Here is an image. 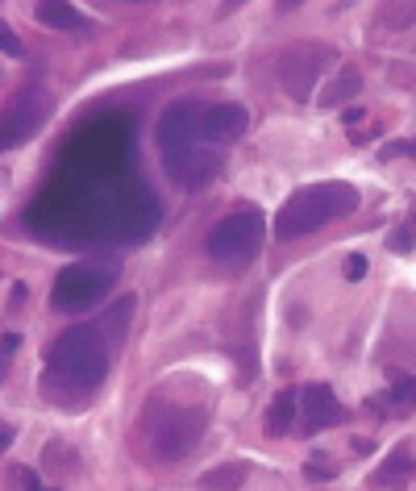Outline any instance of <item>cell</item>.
Returning a JSON list of instances; mask_svg holds the SVG:
<instances>
[{
  "mask_svg": "<svg viewBox=\"0 0 416 491\" xmlns=\"http://www.w3.org/2000/svg\"><path fill=\"white\" fill-rule=\"evenodd\" d=\"M113 346L100 333V325H76L67 329L63 338L50 346L46 354V375L42 392L59 405H84L88 396H96V387L109 375Z\"/></svg>",
  "mask_w": 416,
  "mask_h": 491,
  "instance_id": "obj_1",
  "label": "cell"
},
{
  "mask_svg": "<svg viewBox=\"0 0 416 491\" xmlns=\"http://www.w3.org/2000/svg\"><path fill=\"white\" fill-rule=\"evenodd\" d=\"M358 187L346 179H329V184H308L284 200V208L275 213V238H304L317 233L333 221L358 213Z\"/></svg>",
  "mask_w": 416,
  "mask_h": 491,
  "instance_id": "obj_2",
  "label": "cell"
},
{
  "mask_svg": "<svg viewBox=\"0 0 416 491\" xmlns=\"http://www.w3.org/2000/svg\"><path fill=\"white\" fill-rule=\"evenodd\" d=\"M204 425H208V408H200V405H192V408L171 405L167 413H158V405H150V413H146V441H150L154 459L176 462L184 454H192V446L200 441Z\"/></svg>",
  "mask_w": 416,
  "mask_h": 491,
  "instance_id": "obj_3",
  "label": "cell"
},
{
  "mask_svg": "<svg viewBox=\"0 0 416 491\" xmlns=\"http://www.w3.org/2000/svg\"><path fill=\"white\" fill-rule=\"evenodd\" d=\"M338 63V50L325 42H296L275 59V79L292 100H308L317 92L321 76Z\"/></svg>",
  "mask_w": 416,
  "mask_h": 491,
  "instance_id": "obj_4",
  "label": "cell"
},
{
  "mask_svg": "<svg viewBox=\"0 0 416 491\" xmlns=\"http://www.w3.org/2000/svg\"><path fill=\"white\" fill-rule=\"evenodd\" d=\"M267 233V221L254 205H241L238 213H230L225 221H217L208 230V254L217 262H246L258 254Z\"/></svg>",
  "mask_w": 416,
  "mask_h": 491,
  "instance_id": "obj_5",
  "label": "cell"
},
{
  "mask_svg": "<svg viewBox=\"0 0 416 491\" xmlns=\"http://www.w3.org/2000/svg\"><path fill=\"white\" fill-rule=\"evenodd\" d=\"M50 113H55V96H50L42 84H25L22 92L0 109V154L30 142L33 133L50 121Z\"/></svg>",
  "mask_w": 416,
  "mask_h": 491,
  "instance_id": "obj_6",
  "label": "cell"
},
{
  "mask_svg": "<svg viewBox=\"0 0 416 491\" xmlns=\"http://www.w3.org/2000/svg\"><path fill=\"white\" fill-rule=\"evenodd\" d=\"M221 167H225V154H221V146H213V142H192V146H179V150L163 154L167 179H171L176 187H184V192L208 187L221 175Z\"/></svg>",
  "mask_w": 416,
  "mask_h": 491,
  "instance_id": "obj_7",
  "label": "cell"
},
{
  "mask_svg": "<svg viewBox=\"0 0 416 491\" xmlns=\"http://www.w3.org/2000/svg\"><path fill=\"white\" fill-rule=\"evenodd\" d=\"M113 267H92V262H79V267H67L63 275H59L55 284V308H63V313H76V308H88L96 305L100 296L109 292V279Z\"/></svg>",
  "mask_w": 416,
  "mask_h": 491,
  "instance_id": "obj_8",
  "label": "cell"
},
{
  "mask_svg": "<svg viewBox=\"0 0 416 491\" xmlns=\"http://www.w3.org/2000/svg\"><path fill=\"white\" fill-rule=\"evenodd\" d=\"M200 113L204 105L200 100H176V105H167V113L158 117V150H179V146H192V142H204L200 138Z\"/></svg>",
  "mask_w": 416,
  "mask_h": 491,
  "instance_id": "obj_9",
  "label": "cell"
},
{
  "mask_svg": "<svg viewBox=\"0 0 416 491\" xmlns=\"http://www.w3.org/2000/svg\"><path fill=\"white\" fill-rule=\"evenodd\" d=\"M341 421H346V408L338 405L329 383H308L300 392V425H304V433H325Z\"/></svg>",
  "mask_w": 416,
  "mask_h": 491,
  "instance_id": "obj_10",
  "label": "cell"
},
{
  "mask_svg": "<svg viewBox=\"0 0 416 491\" xmlns=\"http://www.w3.org/2000/svg\"><path fill=\"white\" fill-rule=\"evenodd\" d=\"M246 125H250V113H246V105H233V100L204 105V113H200V138L204 142H233L246 133Z\"/></svg>",
  "mask_w": 416,
  "mask_h": 491,
  "instance_id": "obj_11",
  "label": "cell"
},
{
  "mask_svg": "<svg viewBox=\"0 0 416 491\" xmlns=\"http://www.w3.org/2000/svg\"><path fill=\"white\" fill-rule=\"evenodd\" d=\"M33 17L46 25V30H63V33H88L92 30V17L79 5H71V0H38L33 5Z\"/></svg>",
  "mask_w": 416,
  "mask_h": 491,
  "instance_id": "obj_12",
  "label": "cell"
},
{
  "mask_svg": "<svg viewBox=\"0 0 416 491\" xmlns=\"http://www.w3.org/2000/svg\"><path fill=\"white\" fill-rule=\"evenodd\" d=\"M362 92V76H358V67H341L338 76L329 79V87L317 96L321 109H338V105H346V100H354Z\"/></svg>",
  "mask_w": 416,
  "mask_h": 491,
  "instance_id": "obj_13",
  "label": "cell"
},
{
  "mask_svg": "<svg viewBox=\"0 0 416 491\" xmlns=\"http://www.w3.org/2000/svg\"><path fill=\"white\" fill-rule=\"evenodd\" d=\"M296 408H300V392H279L267 405V433L271 437H284L287 429H292V421H296Z\"/></svg>",
  "mask_w": 416,
  "mask_h": 491,
  "instance_id": "obj_14",
  "label": "cell"
},
{
  "mask_svg": "<svg viewBox=\"0 0 416 491\" xmlns=\"http://www.w3.org/2000/svg\"><path fill=\"white\" fill-rule=\"evenodd\" d=\"M408 475H416V450H412V446H400V450H392V454H387V462H384L379 470H375V479H371V483L387 487V483L408 479Z\"/></svg>",
  "mask_w": 416,
  "mask_h": 491,
  "instance_id": "obj_15",
  "label": "cell"
},
{
  "mask_svg": "<svg viewBox=\"0 0 416 491\" xmlns=\"http://www.w3.org/2000/svg\"><path fill=\"white\" fill-rule=\"evenodd\" d=\"M246 483V467L241 462H221L200 475V491H238Z\"/></svg>",
  "mask_w": 416,
  "mask_h": 491,
  "instance_id": "obj_16",
  "label": "cell"
},
{
  "mask_svg": "<svg viewBox=\"0 0 416 491\" xmlns=\"http://www.w3.org/2000/svg\"><path fill=\"white\" fill-rule=\"evenodd\" d=\"M5 483H9V491H59V487H46L42 475H38L33 467H22V462H13Z\"/></svg>",
  "mask_w": 416,
  "mask_h": 491,
  "instance_id": "obj_17",
  "label": "cell"
},
{
  "mask_svg": "<svg viewBox=\"0 0 416 491\" xmlns=\"http://www.w3.org/2000/svg\"><path fill=\"white\" fill-rule=\"evenodd\" d=\"M387 400L400 408H408L416 400V383L408 379V375H392V392H387Z\"/></svg>",
  "mask_w": 416,
  "mask_h": 491,
  "instance_id": "obj_18",
  "label": "cell"
},
{
  "mask_svg": "<svg viewBox=\"0 0 416 491\" xmlns=\"http://www.w3.org/2000/svg\"><path fill=\"white\" fill-rule=\"evenodd\" d=\"M0 55L25 59V46H22V38H17V30H13L9 22H0Z\"/></svg>",
  "mask_w": 416,
  "mask_h": 491,
  "instance_id": "obj_19",
  "label": "cell"
},
{
  "mask_svg": "<svg viewBox=\"0 0 416 491\" xmlns=\"http://www.w3.org/2000/svg\"><path fill=\"white\" fill-rule=\"evenodd\" d=\"M412 246H416V225H412V230L404 225V230H395V233H392V250H395V254L412 250Z\"/></svg>",
  "mask_w": 416,
  "mask_h": 491,
  "instance_id": "obj_20",
  "label": "cell"
},
{
  "mask_svg": "<svg viewBox=\"0 0 416 491\" xmlns=\"http://www.w3.org/2000/svg\"><path fill=\"white\" fill-rule=\"evenodd\" d=\"M416 159V138H404V142H392V146H384V159Z\"/></svg>",
  "mask_w": 416,
  "mask_h": 491,
  "instance_id": "obj_21",
  "label": "cell"
},
{
  "mask_svg": "<svg viewBox=\"0 0 416 491\" xmlns=\"http://www.w3.org/2000/svg\"><path fill=\"white\" fill-rule=\"evenodd\" d=\"M362 275H366V254H350V259H346V279H362Z\"/></svg>",
  "mask_w": 416,
  "mask_h": 491,
  "instance_id": "obj_22",
  "label": "cell"
},
{
  "mask_svg": "<svg viewBox=\"0 0 416 491\" xmlns=\"http://www.w3.org/2000/svg\"><path fill=\"white\" fill-rule=\"evenodd\" d=\"M304 475L308 479H333V467H329V462H304Z\"/></svg>",
  "mask_w": 416,
  "mask_h": 491,
  "instance_id": "obj_23",
  "label": "cell"
},
{
  "mask_svg": "<svg viewBox=\"0 0 416 491\" xmlns=\"http://www.w3.org/2000/svg\"><path fill=\"white\" fill-rule=\"evenodd\" d=\"M17 346H22V338H17V333H5V338H0V354H5V359H13V354H17Z\"/></svg>",
  "mask_w": 416,
  "mask_h": 491,
  "instance_id": "obj_24",
  "label": "cell"
},
{
  "mask_svg": "<svg viewBox=\"0 0 416 491\" xmlns=\"http://www.w3.org/2000/svg\"><path fill=\"white\" fill-rule=\"evenodd\" d=\"M5 446H13V429L0 421V454H5Z\"/></svg>",
  "mask_w": 416,
  "mask_h": 491,
  "instance_id": "obj_25",
  "label": "cell"
},
{
  "mask_svg": "<svg viewBox=\"0 0 416 491\" xmlns=\"http://www.w3.org/2000/svg\"><path fill=\"white\" fill-rule=\"evenodd\" d=\"M238 5H246V0H221V17H225V13H233Z\"/></svg>",
  "mask_w": 416,
  "mask_h": 491,
  "instance_id": "obj_26",
  "label": "cell"
},
{
  "mask_svg": "<svg viewBox=\"0 0 416 491\" xmlns=\"http://www.w3.org/2000/svg\"><path fill=\"white\" fill-rule=\"evenodd\" d=\"M304 0H279V13H292V9H300Z\"/></svg>",
  "mask_w": 416,
  "mask_h": 491,
  "instance_id": "obj_27",
  "label": "cell"
},
{
  "mask_svg": "<svg viewBox=\"0 0 416 491\" xmlns=\"http://www.w3.org/2000/svg\"><path fill=\"white\" fill-rule=\"evenodd\" d=\"M5 362H9V359H5V354H0V383H5Z\"/></svg>",
  "mask_w": 416,
  "mask_h": 491,
  "instance_id": "obj_28",
  "label": "cell"
}]
</instances>
